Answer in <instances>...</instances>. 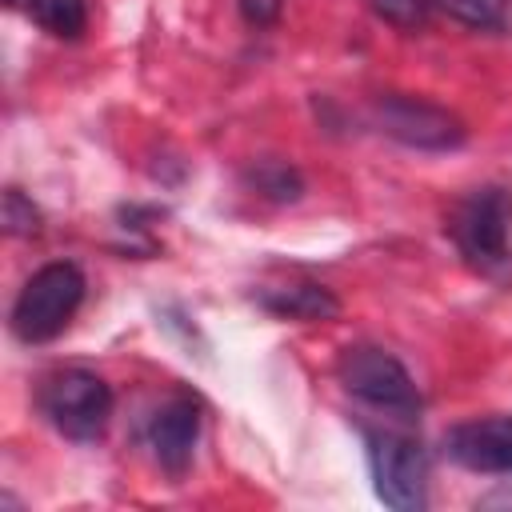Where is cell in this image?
Instances as JSON below:
<instances>
[{
	"instance_id": "9a60e30c",
	"label": "cell",
	"mask_w": 512,
	"mask_h": 512,
	"mask_svg": "<svg viewBox=\"0 0 512 512\" xmlns=\"http://www.w3.org/2000/svg\"><path fill=\"white\" fill-rule=\"evenodd\" d=\"M236 4H240V16H244L252 28H268V24H276L284 0H236Z\"/></svg>"
},
{
	"instance_id": "8992f818",
	"label": "cell",
	"mask_w": 512,
	"mask_h": 512,
	"mask_svg": "<svg viewBox=\"0 0 512 512\" xmlns=\"http://www.w3.org/2000/svg\"><path fill=\"white\" fill-rule=\"evenodd\" d=\"M372 124L384 136L400 140L404 148H420V152H448V148H460L464 136H468L464 124H460V116H452L448 108H440L432 100L404 96V92L376 96Z\"/></svg>"
},
{
	"instance_id": "ba28073f",
	"label": "cell",
	"mask_w": 512,
	"mask_h": 512,
	"mask_svg": "<svg viewBox=\"0 0 512 512\" xmlns=\"http://www.w3.org/2000/svg\"><path fill=\"white\" fill-rule=\"evenodd\" d=\"M196 436H200V404L192 396H168L148 420V448L168 476H180L192 464Z\"/></svg>"
},
{
	"instance_id": "52a82bcc",
	"label": "cell",
	"mask_w": 512,
	"mask_h": 512,
	"mask_svg": "<svg viewBox=\"0 0 512 512\" xmlns=\"http://www.w3.org/2000/svg\"><path fill=\"white\" fill-rule=\"evenodd\" d=\"M448 460L468 472H500L512 476V416H480L464 420L444 436Z\"/></svg>"
},
{
	"instance_id": "7a4b0ae2",
	"label": "cell",
	"mask_w": 512,
	"mask_h": 512,
	"mask_svg": "<svg viewBox=\"0 0 512 512\" xmlns=\"http://www.w3.org/2000/svg\"><path fill=\"white\" fill-rule=\"evenodd\" d=\"M508 232H512V192L504 184L472 188L448 216V236L476 272H500L512 260Z\"/></svg>"
},
{
	"instance_id": "5b68a950",
	"label": "cell",
	"mask_w": 512,
	"mask_h": 512,
	"mask_svg": "<svg viewBox=\"0 0 512 512\" xmlns=\"http://www.w3.org/2000/svg\"><path fill=\"white\" fill-rule=\"evenodd\" d=\"M364 440L376 496L396 512H420L428 504V456L420 440L396 428H368Z\"/></svg>"
},
{
	"instance_id": "2e32d148",
	"label": "cell",
	"mask_w": 512,
	"mask_h": 512,
	"mask_svg": "<svg viewBox=\"0 0 512 512\" xmlns=\"http://www.w3.org/2000/svg\"><path fill=\"white\" fill-rule=\"evenodd\" d=\"M4 4H8V8H24V12H28V4H32V0H4Z\"/></svg>"
},
{
	"instance_id": "4fadbf2b",
	"label": "cell",
	"mask_w": 512,
	"mask_h": 512,
	"mask_svg": "<svg viewBox=\"0 0 512 512\" xmlns=\"http://www.w3.org/2000/svg\"><path fill=\"white\" fill-rule=\"evenodd\" d=\"M384 24L400 28V32H416L428 24L432 16V0H364Z\"/></svg>"
},
{
	"instance_id": "9c48e42d",
	"label": "cell",
	"mask_w": 512,
	"mask_h": 512,
	"mask_svg": "<svg viewBox=\"0 0 512 512\" xmlns=\"http://www.w3.org/2000/svg\"><path fill=\"white\" fill-rule=\"evenodd\" d=\"M256 300H260V308H268L272 316H280V320H304V324H312V320H332V316L340 312V300H336L324 284H316V280L264 284V288L256 292Z\"/></svg>"
},
{
	"instance_id": "30bf717a",
	"label": "cell",
	"mask_w": 512,
	"mask_h": 512,
	"mask_svg": "<svg viewBox=\"0 0 512 512\" xmlns=\"http://www.w3.org/2000/svg\"><path fill=\"white\" fill-rule=\"evenodd\" d=\"M244 180H248L264 200H276V204H292V200H300V192H304V180H300V172H296L288 160H256V164L244 172Z\"/></svg>"
},
{
	"instance_id": "5bb4252c",
	"label": "cell",
	"mask_w": 512,
	"mask_h": 512,
	"mask_svg": "<svg viewBox=\"0 0 512 512\" xmlns=\"http://www.w3.org/2000/svg\"><path fill=\"white\" fill-rule=\"evenodd\" d=\"M4 232L8 236H36L40 232V208L20 188L4 192Z\"/></svg>"
},
{
	"instance_id": "7c38bea8",
	"label": "cell",
	"mask_w": 512,
	"mask_h": 512,
	"mask_svg": "<svg viewBox=\"0 0 512 512\" xmlns=\"http://www.w3.org/2000/svg\"><path fill=\"white\" fill-rule=\"evenodd\" d=\"M432 4L480 32H500L508 28V16H512V0H432Z\"/></svg>"
},
{
	"instance_id": "8fae6325",
	"label": "cell",
	"mask_w": 512,
	"mask_h": 512,
	"mask_svg": "<svg viewBox=\"0 0 512 512\" xmlns=\"http://www.w3.org/2000/svg\"><path fill=\"white\" fill-rule=\"evenodd\" d=\"M28 16H32L44 32L60 36V40H76V36L84 32V24H88L84 0H32V4H28Z\"/></svg>"
},
{
	"instance_id": "6da1fadb",
	"label": "cell",
	"mask_w": 512,
	"mask_h": 512,
	"mask_svg": "<svg viewBox=\"0 0 512 512\" xmlns=\"http://www.w3.org/2000/svg\"><path fill=\"white\" fill-rule=\"evenodd\" d=\"M84 288H88L84 272L72 260H52V264L36 268L24 280V288L12 304V316H8L16 340L44 344V340L60 336L68 328V320L76 316V308L84 300Z\"/></svg>"
},
{
	"instance_id": "3957f363",
	"label": "cell",
	"mask_w": 512,
	"mask_h": 512,
	"mask_svg": "<svg viewBox=\"0 0 512 512\" xmlns=\"http://www.w3.org/2000/svg\"><path fill=\"white\" fill-rule=\"evenodd\" d=\"M336 376L344 384L348 396L364 400L376 412H392L400 420H416V412L424 408L420 388L412 380V372L376 344H348L336 360Z\"/></svg>"
},
{
	"instance_id": "277c9868",
	"label": "cell",
	"mask_w": 512,
	"mask_h": 512,
	"mask_svg": "<svg viewBox=\"0 0 512 512\" xmlns=\"http://www.w3.org/2000/svg\"><path fill=\"white\" fill-rule=\"evenodd\" d=\"M40 412L68 440H100L112 416V388L92 368H60L40 384Z\"/></svg>"
}]
</instances>
